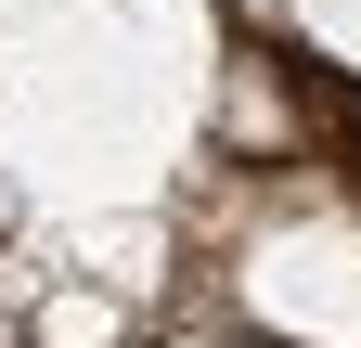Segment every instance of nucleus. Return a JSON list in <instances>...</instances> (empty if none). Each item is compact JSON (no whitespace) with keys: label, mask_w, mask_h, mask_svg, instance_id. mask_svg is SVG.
Listing matches in <instances>:
<instances>
[{"label":"nucleus","mask_w":361,"mask_h":348,"mask_svg":"<svg viewBox=\"0 0 361 348\" xmlns=\"http://www.w3.org/2000/svg\"><path fill=\"white\" fill-rule=\"evenodd\" d=\"M39 348H116V297L104 284H52L39 297Z\"/></svg>","instance_id":"obj_2"},{"label":"nucleus","mask_w":361,"mask_h":348,"mask_svg":"<svg viewBox=\"0 0 361 348\" xmlns=\"http://www.w3.org/2000/svg\"><path fill=\"white\" fill-rule=\"evenodd\" d=\"M233 297L284 335V348H361V220L336 194L271 206L233 258Z\"/></svg>","instance_id":"obj_1"},{"label":"nucleus","mask_w":361,"mask_h":348,"mask_svg":"<svg viewBox=\"0 0 361 348\" xmlns=\"http://www.w3.org/2000/svg\"><path fill=\"white\" fill-rule=\"evenodd\" d=\"M310 52H336V65H361V0H271Z\"/></svg>","instance_id":"obj_3"},{"label":"nucleus","mask_w":361,"mask_h":348,"mask_svg":"<svg viewBox=\"0 0 361 348\" xmlns=\"http://www.w3.org/2000/svg\"><path fill=\"white\" fill-rule=\"evenodd\" d=\"M0 348H13V310H0Z\"/></svg>","instance_id":"obj_4"}]
</instances>
